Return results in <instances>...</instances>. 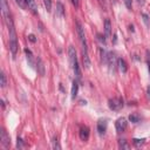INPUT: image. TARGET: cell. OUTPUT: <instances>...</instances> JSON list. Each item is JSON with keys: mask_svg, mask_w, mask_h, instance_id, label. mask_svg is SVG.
Returning <instances> with one entry per match:
<instances>
[{"mask_svg": "<svg viewBox=\"0 0 150 150\" xmlns=\"http://www.w3.org/2000/svg\"><path fill=\"white\" fill-rule=\"evenodd\" d=\"M27 6H28V9H30L34 14H38V6L35 0H27Z\"/></svg>", "mask_w": 150, "mask_h": 150, "instance_id": "cell-15", "label": "cell"}, {"mask_svg": "<svg viewBox=\"0 0 150 150\" xmlns=\"http://www.w3.org/2000/svg\"><path fill=\"white\" fill-rule=\"evenodd\" d=\"M5 20L7 22L8 33H9V50H11L12 55L15 56L16 52H18V40H16V33H15V29H14V25H13V21H12L9 15L6 16Z\"/></svg>", "mask_w": 150, "mask_h": 150, "instance_id": "cell-1", "label": "cell"}, {"mask_svg": "<svg viewBox=\"0 0 150 150\" xmlns=\"http://www.w3.org/2000/svg\"><path fill=\"white\" fill-rule=\"evenodd\" d=\"M55 15L56 16H60V18L64 15V7H63V5H62L61 1H57L56 2V13H55Z\"/></svg>", "mask_w": 150, "mask_h": 150, "instance_id": "cell-12", "label": "cell"}, {"mask_svg": "<svg viewBox=\"0 0 150 150\" xmlns=\"http://www.w3.org/2000/svg\"><path fill=\"white\" fill-rule=\"evenodd\" d=\"M16 148H18V149H22V148H23V142H22V139L19 138V137H18V142H16Z\"/></svg>", "mask_w": 150, "mask_h": 150, "instance_id": "cell-27", "label": "cell"}, {"mask_svg": "<svg viewBox=\"0 0 150 150\" xmlns=\"http://www.w3.org/2000/svg\"><path fill=\"white\" fill-rule=\"evenodd\" d=\"M144 1H145V0H137V2H138V4H141V5H143V4H144Z\"/></svg>", "mask_w": 150, "mask_h": 150, "instance_id": "cell-32", "label": "cell"}, {"mask_svg": "<svg viewBox=\"0 0 150 150\" xmlns=\"http://www.w3.org/2000/svg\"><path fill=\"white\" fill-rule=\"evenodd\" d=\"M107 125H108L107 120H98V122H97V131H98L100 135H104V132L107 130Z\"/></svg>", "mask_w": 150, "mask_h": 150, "instance_id": "cell-7", "label": "cell"}, {"mask_svg": "<svg viewBox=\"0 0 150 150\" xmlns=\"http://www.w3.org/2000/svg\"><path fill=\"white\" fill-rule=\"evenodd\" d=\"M15 1H16V4H18L19 6H21L22 8H25L26 5H27V0H15Z\"/></svg>", "mask_w": 150, "mask_h": 150, "instance_id": "cell-25", "label": "cell"}, {"mask_svg": "<svg viewBox=\"0 0 150 150\" xmlns=\"http://www.w3.org/2000/svg\"><path fill=\"white\" fill-rule=\"evenodd\" d=\"M25 53H26V55H27V61H29V64H30V66H34V63H33V55H32V52H30L29 49H25Z\"/></svg>", "mask_w": 150, "mask_h": 150, "instance_id": "cell-19", "label": "cell"}, {"mask_svg": "<svg viewBox=\"0 0 150 150\" xmlns=\"http://www.w3.org/2000/svg\"><path fill=\"white\" fill-rule=\"evenodd\" d=\"M8 5H7V0H1V12H2V15L4 18L8 16L9 13H8Z\"/></svg>", "mask_w": 150, "mask_h": 150, "instance_id": "cell-16", "label": "cell"}, {"mask_svg": "<svg viewBox=\"0 0 150 150\" xmlns=\"http://www.w3.org/2000/svg\"><path fill=\"white\" fill-rule=\"evenodd\" d=\"M123 1H124L125 6H127L129 9H131V6H132V4H131V0H123Z\"/></svg>", "mask_w": 150, "mask_h": 150, "instance_id": "cell-30", "label": "cell"}, {"mask_svg": "<svg viewBox=\"0 0 150 150\" xmlns=\"http://www.w3.org/2000/svg\"><path fill=\"white\" fill-rule=\"evenodd\" d=\"M0 84H1V87L2 88H5L6 87V83H7V81H6V75H5V73L4 71H1V74H0Z\"/></svg>", "mask_w": 150, "mask_h": 150, "instance_id": "cell-21", "label": "cell"}, {"mask_svg": "<svg viewBox=\"0 0 150 150\" xmlns=\"http://www.w3.org/2000/svg\"><path fill=\"white\" fill-rule=\"evenodd\" d=\"M144 142H145V138H134L132 139V143L136 145V146H141V145H143L144 144Z\"/></svg>", "mask_w": 150, "mask_h": 150, "instance_id": "cell-20", "label": "cell"}, {"mask_svg": "<svg viewBox=\"0 0 150 150\" xmlns=\"http://www.w3.org/2000/svg\"><path fill=\"white\" fill-rule=\"evenodd\" d=\"M108 105L111 110L114 111H118L123 108L124 105V102H123V98L122 97H114V98H110L109 102H108Z\"/></svg>", "mask_w": 150, "mask_h": 150, "instance_id": "cell-2", "label": "cell"}, {"mask_svg": "<svg viewBox=\"0 0 150 150\" xmlns=\"http://www.w3.org/2000/svg\"><path fill=\"white\" fill-rule=\"evenodd\" d=\"M68 55H69V63H70V66H71V68H73V67L77 63L76 50H75V48H74L73 46L69 47V49H68Z\"/></svg>", "mask_w": 150, "mask_h": 150, "instance_id": "cell-5", "label": "cell"}, {"mask_svg": "<svg viewBox=\"0 0 150 150\" xmlns=\"http://www.w3.org/2000/svg\"><path fill=\"white\" fill-rule=\"evenodd\" d=\"M104 33H105V36L107 38H110L111 36V23H110V20L109 19H105L104 20Z\"/></svg>", "mask_w": 150, "mask_h": 150, "instance_id": "cell-10", "label": "cell"}, {"mask_svg": "<svg viewBox=\"0 0 150 150\" xmlns=\"http://www.w3.org/2000/svg\"><path fill=\"white\" fill-rule=\"evenodd\" d=\"M73 69H74V74H75V77H76V80H77V81H80V80H81V71H80V67H79V63H76V64L73 67Z\"/></svg>", "mask_w": 150, "mask_h": 150, "instance_id": "cell-17", "label": "cell"}, {"mask_svg": "<svg viewBox=\"0 0 150 150\" xmlns=\"http://www.w3.org/2000/svg\"><path fill=\"white\" fill-rule=\"evenodd\" d=\"M28 38H29V40H30V41H32V42H35V36H34V35H33V34H30V35H29V36H28Z\"/></svg>", "mask_w": 150, "mask_h": 150, "instance_id": "cell-31", "label": "cell"}, {"mask_svg": "<svg viewBox=\"0 0 150 150\" xmlns=\"http://www.w3.org/2000/svg\"><path fill=\"white\" fill-rule=\"evenodd\" d=\"M77 91H79V83L76 80H74L71 84V100H74L77 96Z\"/></svg>", "mask_w": 150, "mask_h": 150, "instance_id": "cell-14", "label": "cell"}, {"mask_svg": "<svg viewBox=\"0 0 150 150\" xmlns=\"http://www.w3.org/2000/svg\"><path fill=\"white\" fill-rule=\"evenodd\" d=\"M82 62H83V66H84L86 69L90 68V59L88 56L87 49H82Z\"/></svg>", "mask_w": 150, "mask_h": 150, "instance_id": "cell-8", "label": "cell"}, {"mask_svg": "<svg viewBox=\"0 0 150 150\" xmlns=\"http://www.w3.org/2000/svg\"><path fill=\"white\" fill-rule=\"evenodd\" d=\"M118 146H120L121 149H129V144L127 143L125 139H120V141H118Z\"/></svg>", "mask_w": 150, "mask_h": 150, "instance_id": "cell-22", "label": "cell"}, {"mask_svg": "<svg viewBox=\"0 0 150 150\" xmlns=\"http://www.w3.org/2000/svg\"><path fill=\"white\" fill-rule=\"evenodd\" d=\"M52 142H53V148H54V149H57V150H60V149H61V146H60L59 141H57V138H56V137H54Z\"/></svg>", "mask_w": 150, "mask_h": 150, "instance_id": "cell-24", "label": "cell"}, {"mask_svg": "<svg viewBox=\"0 0 150 150\" xmlns=\"http://www.w3.org/2000/svg\"><path fill=\"white\" fill-rule=\"evenodd\" d=\"M0 139H1V144L4 145V148H8L11 145V138L9 136L7 135L6 130L5 129H1V132H0Z\"/></svg>", "mask_w": 150, "mask_h": 150, "instance_id": "cell-6", "label": "cell"}, {"mask_svg": "<svg viewBox=\"0 0 150 150\" xmlns=\"http://www.w3.org/2000/svg\"><path fill=\"white\" fill-rule=\"evenodd\" d=\"M129 120H130V122H132V123H138V122L141 121V116H139L138 114L134 112V114H131V115L129 116Z\"/></svg>", "mask_w": 150, "mask_h": 150, "instance_id": "cell-18", "label": "cell"}, {"mask_svg": "<svg viewBox=\"0 0 150 150\" xmlns=\"http://www.w3.org/2000/svg\"><path fill=\"white\" fill-rule=\"evenodd\" d=\"M43 4H45L47 12H50L52 11V0H43Z\"/></svg>", "mask_w": 150, "mask_h": 150, "instance_id": "cell-23", "label": "cell"}, {"mask_svg": "<svg viewBox=\"0 0 150 150\" xmlns=\"http://www.w3.org/2000/svg\"><path fill=\"white\" fill-rule=\"evenodd\" d=\"M79 135H80V138H81L83 142H86V141L89 138V128H88V127H82V128L80 129Z\"/></svg>", "mask_w": 150, "mask_h": 150, "instance_id": "cell-9", "label": "cell"}, {"mask_svg": "<svg viewBox=\"0 0 150 150\" xmlns=\"http://www.w3.org/2000/svg\"><path fill=\"white\" fill-rule=\"evenodd\" d=\"M142 18H143V21L145 22V25L149 27V26H150V22H149V16H148L146 14H144V13H143V14H142Z\"/></svg>", "mask_w": 150, "mask_h": 150, "instance_id": "cell-26", "label": "cell"}, {"mask_svg": "<svg viewBox=\"0 0 150 150\" xmlns=\"http://www.w3.org/2000/svg\"><path fill=\"white\" fill-rule=\"evenodd\" d=\"M98 2H100L101 5H103V4H104V0H98Z\"/></svg>", "mask_w": 150, "mask_h": 150, "instance_id": "cell-34", "label": "cell"}, {"mask_svg": "<svg viewBox=\"0 0 150 150\" xmlns=\"http://www.w3.org/2000/svg\"><path fill=\"white\" fill-rule=\"evenodd\" d=\"M70 1H71L73 6H74L75 8H79V6H80V0H70Z\"/></svg>", "mask_w": 150, "mask_h": 150, "instance_id": "cell-29", "label": "cell"}, {"mask_svg": "<svg viewBox=\"0 0 150 150\" xmlns=\"http://www.w3.org/2000/svg\"><path fill=\"white\" fill-rule=\"evenodd\" d=\"M127 125H128V122L124 117H121L115 122V128L117 132H123L127 129Z\"/></svg>", "mask_w": 150, "mask_h": 150, "instance_id": "cell-4", "label": "cell"}, {"mask_svg": "<svg viewBox=\"0 0 150 150\" xmlns=\"http://www.w3.org/2000/svg\"><path fill=\"white\" fill-rule=\"evenodd\" d=\"M76 32H77V35H79L80 41L82 43V49H87V40H86L84 29H83V27H82L80 21H76Z\"/></svg>", "mask_w": 150, "mask_h": 150, "instance_id": "cell-3", "label": "cell"}, {"mask_svg": "<svg viewBox=\"0 0 150 150\" xmlns=\"http://www.w3.org/2000/svg\"><path fill=\"white\" fill-rule=\"evenodd\" d=\"M148 96L150 97V87H148Z\"/></svg>", "mask_w": 150, "mask_h": 150, "instance_id": "cell-33", "label": "cell"}, {"mask_svg": "<svg viewBox=\"0 0 150 150\" xmlns=\"http://www.w3.org/2000/svg\"><path fill=\"white\" fill-rule=\"evenodd\" d=\"M36 69H38V73L41 76L45 75V66H43V62H42V60L40 57L36 59Z\"/></svg>", "mask_w": 150, "mask_h": 150, "instance_id": "cell-11", "label": "cell"}, {"mask_svg": "<svg viewBox=\"0 0 150 150\" xmlns=\"http://www.w3.org/2000/svg\"><path fill=\"white\" fill-rule=\"evenodd\" d=\"M117 64H118L120 70H121L123 74H125V73L128 71V66H127V62L124 61V59H118V60H117Z\"/></svg>", "mask_w": 150, "mask_h": 150, "instance_id": "cell-13", "label": "cell"}, {"mask_svg": "<svg viewBox=\"0 0 150 150\" xmlns=\"http://www.w3.org/2000/svg\"><path fill=\"white\" fill-rule=\"evenodd\" d=\"M97 39H98L100 42H102L103 45H105V39H104V36L102 34H97Z\"/></svg>", "mask_w": 150, "mask_h": 150, "instance_id": "cell-28", "label": "cell"}]
</instances>
